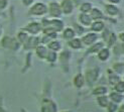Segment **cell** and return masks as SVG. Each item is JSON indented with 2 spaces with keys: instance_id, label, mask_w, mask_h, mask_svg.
<instances>
[{
  "instance_id": "21",
  "label": "cell",
  "mask_w": 124,
  "mask_h": 112,
  "mask_svg": "<svg viewBox=\"0 0 124 112\" xmlns=\"http://www.w3.org/2000/svg\"><path fill=\"white\" fill-rule=\"evenodd\" d=\"M110 98H111V100H112L113 102H115V103H120L123 100V96L120 94V93H118V92L111 93Z\"/></svg>"
},
{
  "instance_id": "10",
  "label": "cell",
  "mask_w": 124,
  "mask_h": 112,
  "mask_svg": "<svg viewBox=\"0 0 124 112\" xmlns=\"http://www.w3.org/2000/svg\"><path fill=\"white\" fill-rule=\"evenodd\" d=\"M109 57H110V51L107 48H103L100 52H98V58L102 62L107 61L109 59Z\"/></svg>"
},
{
  "instance_id": "26",
  "label": "cell",
  "mask_w": 124,
  "mask_h": 112,
  "mask_svg": "<svg viewBox=\"0 0 124 112\" xmlns=\"http://www.w3.org/2000/svg\"><path fill=\"white\" fill-rule=\"evenodd\" d=\"M98 102H99V104H100L101 106H103V107L108 106V104H109L108 98H107L106 96H104V95L99 96V97H98Z\"/></svg>"
},
{
  "instance_id": "9",
  "label": "cell",
  "mask_w": 124,
  "mask_h": 112,
  "mask_svg": "<svg viewBox=\"0 0 124 112\" xmlns=\"http://www.w3.org/2000/svg\"><path fill=\"white\" fill-rule=\"evenodd\" d=\"M79 19H80V22H81L84 26H90L92 23V18L87 13H81Z\"/></svg>"
},
{
  "instance_id": "36",
  "label": "cell",
  "mask_w": 124,
  "mask_h": 112,
  "mask_svg": "<svg viewBox=\"0 0 124 112\" xmlns=\"http://www.w3.org/2000/svg\"><path fill=\"white\" fill-rule=\"evenodd\" d=\"M0 34H1V27H0Z\"/></svg>"
},
{
  "instance_id": "11",
  "label": "cell",
  "mask_w": 124,
  "mask_h": 112,
  "mask_svg": "<svg viewBox=\"0 0 124 112\" xmlns=\"http://www.w3.org/2000/svg\"><path fill=\"white\" fill-rule=\"evenodd\" d=\"M47 48L51 49V51L53 52H58V51H61V48H62V43L58 40H51L48 43H47Z\"/></svg>"
},
{
  "instance_id": "13",
  "label": "cell",
  "mask_w": 124,
  "mask_h": 112,
  "mask_svg": "<svg viewBox=\"0 0 124 112\" xmlns=\"http://www.w3.org/2000/svg\"><path fill=\"white\" fill-rule=\"evenodd\" d=\"M103 48H104V43L103 42H95V43H93L92 47L88 49V54L98 53V52H100Z\"/></svg>"
},
{
  "instance_id": "28",
  "label": "cell",
  "mask_w": 124,
  "mask_h": 112,
  "mask_svg": "<svg viewBox=\"0 0 124 112\" xmlns=\"http://www.w3.org/2000/svg\"><path fill=\"white\" fill-rule=\"evenodd\" d=\"M114 89L116 90V92H118V93H122L124 91V83H123L122 80H120L118 83H116L114 85Z\"/></svg>"
},
{
  "instance_id": "33",
  "label": "cell",
  "mask_w": 124,
  "mask_h": 112,
  "mask_svg": "<svg viewBox=\"0 0 124 112\" xmlns=\"http://www.w3.org/2000/svg\"><path fill=\"white\" fill-rule=\"evenodd\" d=\"M22 2H23V4L24 5H26V6H28V5H30L32 2H33V0H22Z\"/></svg>"
},
{
  "instance_id": "6",
  "label": "cell",
  "mask_w": 124,
  "mask_h": 112,
  "mask_svg": "<svg viewBox=\"0 0 124 112\" xmlns=\"http://www.w3.org/2000/svg\"><path fill=\"white\" fill-rule=\"evenodd\" d=\"M62 9H61V5L57 2H52L49 4V14L54 17H60L62 15Z\"/></svg>"
},
{
  "instance_id": "25",
  "label": "cell",
  "mask_w": 124,
  "mask_h": 112,
  "mask_svg": "<svg viewBox=\"0 0 124 112\" xmlns=\"http://www.w3.org/2000/svg\"><path fill=\"white\" fill-rule=\"evenodd\" d=\"M116 40H117V36L115 33L111 32L109 37H108V40H107V43H108V47H112L116 43Z\"/></svg>"
},
{
  "instance_id": "12",
  "label": "cell",
  "mask_w": 124,
  "mask_h": 112,
  "mask_svg": "<svg viewBox=\"0 0 124 112\" xmlns=\"http://www.w3.org/2000/svg\"><path fill=\"white\" fill-rule=\"evenodd\" d=\"M76 35V32H75V29H73L72 27H68L64 30V32H63V36H64V39L65 40H73L74 37H75Z\"/></svg>"
},
{
  "instance_id": "32",
  "label": "cell",
  "mask_w": 124,
  "mask_h": 112,
  "mask_svg": "<svg viewBox=\"0 0 124 112\" xmlns=\"http://www.w3.org/2000/svg\"><path fill=\"white\" fill-rule=\"evenodd\" d=\"M7 0H0V9H4L7 6Z\"/></svg>"
},
{
  "instance_id": "30",
  "label": "cell",
  "mask_w": 124,
  "mask_h": 112,
  "mask_svg": "<svg viewBox=\"0 0 124 112\" xmlns=\"http://www.w3.org/2000/svg\"><path fill=\"white\" fill-rule=\"evenodd\" d=\"M75 28H76L75 32H77V33H78V34H82V33L84 32V28L80 26L79 24H75Z\"/></svg>"
},
{
  "instance_id": "7",
  "label": "cell",
  "mask_w": 124,
  "mask_h": 112,
  "mask_svg": "<svg viewBox=\"0 0 124 112\" xmlns=\"http://www.w3.org/2000/svg\"><path fill=\"white\" fill-rule=\"evenodd\" d=\"M60 5H61L62 12H64L65 14H71L73 12L74 5H73V2L71 0H63Z\"/></svg>"
},
{
  "instance_id": "23",
  "label": "cell",
  "mask_w": 124,
  "mask_h": 112,
  "mask_svg": "<svg viewBox=\"0 0 124 112\" xmlns=\"http://www.w3.org/2000/svg\"><path fill=\"white\" fill-rule=\"evenodd\" d=\"M27 39H28V34L26 32H20L19 33L17 34V40L19 41V43H22V45L27 40Z\"/></svg>"
},
{
  "instance_id": "16",
  "label": "cell",
  "mask_w": 124,
  "mask_h": 112,
  "mask_svg": "<svg viewBox=\"0 0 124 112\" xmlns=\"http://www.w3.org/2000/svg\"><path fill=\"white\" fill-rule=\"evenodd\" d=\"M91 14H90V17L92 18V19H95V20H98V19H100V18L103 17V13H102V11L100 9H98V8H92L91 9Z\"/></svg>"
},
{
  "instance_id": "15",
  "label": "cell",
  "mask_w": 124,
  "mask_h": 112,
  "mask_svg": "<svg viewBox=\"0 0 124 112\" xmlns=\"http://www.w3.org/2000/svg\"><path fill=\"white\" fill-rule=\"evenodd\" d=\"M84 83H85V77L82 74H78L77 76L74 78V85H75L77 88H82Z\"/></svg>"
},
{
  "instance_id": "27",
  "label": "cell",
  "mask_w": 124,
  "mask_h": 112,
  "mask_svg": "<svg viewBox=\"0 0 124 112\" xmlns=\"http://www.w3.org/2000/svg\"><path fill=\"white\" fill-rule=\"evenodd\" d=\"M92 8L93 7H92V4L91 3H84L81 6V11H82V13H88V12L91 11Z\"/></svg>"
},
{
  "instance_id": "3",
  "label": "cell",
  "mask_w": 124,
  "mask_h": 112,
  "mask_svg": "<svg viewBox=\"0 0 124 112\" xmlns=\"http://www.w3.org/2000/svg\"><path fill=\"white\" fill-rule=\"evenodd\" d=\"M99 77V69H91L88 70L86 73V81L88 82L89 85L93 84L94 82H96V80Z\"/></svg>"
},
{
  "instance_id": "8",
  "label": "cell",
  "mask_w": 124,
  "mask_h": 112,
  "mask_svg": "<svg viewBox=\"0 0 124 112\" xmlns=\"http://www.w3.org/2000/svg\"><path fill=\"white\" fill-rule=\"evenodd\" d=\"M35 53L38 55V57L40 59H45L46 57L47 54V48H46V46L40 45V46H36L35 47Z\"/></svg>"
},
{
  "instance_id": "14",
  "label": "cell",
  "mask_w": 124,
  "mask_h": 112,
  "mask_svg": "<svg viewBox=\"0 0 124 112\" xmlns=\"http://www.w3.org/2000/svg\"><path fill=\"white\" fill-rule=\"evenodd\" d=\"M105 27L104 25V22L101 21V20H96L95 22L91 23V29L93 30V32H101V30H103Z\"/></svg>"
},
{
  "instance_id": "17",
  "label": "cell",
  "mask_w": 124,
  "mask_h": 112,
  "mask_svg": "<svg viewBox=\"0 0 124 112\" xmlns=\"http://www.w3.org/2000/svg\"><path fill=\"white\" fill-rule=\"evenodd\" d=\"M42 112H55V106L52 101H46L42 105Z\"/></svg>"
},
{
  "instance_id": "19",
  "label": "cell",
  "mask_w": 124,
  "mask_h": 112,
  "mask_svg": "<svg viewBox=\"0 0 124 112\" xmlns=\"http://www.w3.org/2000/svg\"><path fill=\"white\" fill-rule=\"evenodd\" d=\"M106 11H107V13H108L109 15L114 16V15H116L117 13H118L119 10H118V8H117L115 5L109 4V5H106Z\"/></svg>"
},
{
  "instance_id": "4",
  "label": "cell",
  "mask_w": 124,
  "mask_h": 112,
  "mask_svg": "<svg viewBox=\"0 0 124 112\" xmlns=\"http://www.w3.org/2000/svg\"><path fill=\"white\" fill-rule=\"evenodd\" d=\"M41 29H42L41 24L39 22H31L24 27V30H26L27 32L31 33V34H38L39 32H41Z\"/></svg>"
},
{
  "instance_id": "22",
  "label": "cell",
  "mask_w": 124,
  "mask_h": 112,
  "mask_svg": "<svg viewBox=\"0 0 124 112\" xmlns=\"http://www.w3.org/2000/svg\"><path fill=\"white\" fill-rule=\"evenodd\" d=\"M57 57H58L57 53L51 51V52H48V53L46 54V61L48 62V63H54V62L57 61Z\"/></svg>"
},
{
  "instance_id": "1",
  "label": "cell",
  "mask_w": 124,
  "mask_h": 112,
  "mask_svg": "<svg viewBox=\"0 0 124 112\" xmlns=\"http://www.w3.org/2000/svg\"><path fill=\"white\" fill-rule=\"evenodd\" d=\"M1 46L4 48H13L16 49L19 47V41L17 40L13 39V37H10V36H5L2 39L1 41Z\"/></svg>"
},
{
  "instance_id": "31",
  "label": "cell",
  "mask_w": 124,
  "mask_h": 112,
  "mask_svg": "<svg viewBox=\"0 0 124 112\" xmlns=\"http://www.w3.org/2000/svg\"><path fill=\"white\" fill-rule=\"evenodd\" d=\"M109 35H110V32H109V30L105 29V30H104V32H103V35H102L103 40H104L105 41H107V40H108V37H109Z\"/></svg>"
},
{
  "instance_id": "18",
  "label": "cell",
  "mask_w": 124,
  "mask_h": 112,
  "mask_svg": "<svg viewBox=\"0 0 124 112\" xmlns=\"http://www.w3.org/2000/svg\"><path fill=\"white\" fill-rule=\"evenodd\" d=\"M69 46H70L72 48L79 49V48H82L83 42H82V40H80V39H75V37H74L73 40H71L69 41Z\"/></svg>"
},
{
  "instance_id": "34",
  "label": "cell",
  "mask_w": 124,
  "mask_h": 112,
  "mask_svg": "<svg viewBox=\"0 0 124 112\" xmlns=\"http://www.w3.org/2000/svg\"><path fill=\"white\" fill-rule=\"evenodd\" d=\"M109 1H110L111 3H113V4H114V3H119V2H120V0H109Z\"/></svg>"
},
{
  "instance_id": "29",
  "label": "cell",
  "mask_w": 124,
  "mask_h": 112,
  "mask_svg": "<svg viewBox=\"0 0 124 112\" xmlns=\"http://www.w3.org/2000/svg\"><path fill=\"white\" fill-rule=\"evenodd\" d=\"M113 70L115 71V73H118V74H122L123 73V64H115L113 67Z\"/></svg>"
},
{
  "instance_id": "20",
  "label": "cell",
  "mask_w": 124,
  "mask_h": 112,
  "mask_svg": "<svg viewBox=\"0 0 124 112\" xmlns=\"http://www.w3.org/2000/svg\"><path fill=\"white\" fill-rule=\"evenodd\" d=\"M108 75H109V81H110V83L112 85H115L116 83H118L120 81L118 76H117V74H115L114 72H112L111 70H108Z\"/></svg>"
},
{
  "instance_id": "5",
  "label": "cell",
  "mask_w": 124,
  "mask_h": 112,
  "mask_svg": "<svg viewBox=\"0 0 124 112\" xmlns=\"http://www.w3.org/2000/svg\"><path fill=\"white\" fill-rule=\"evenodd\" d=\"M98 39V35L95 33V32H89L85 34L83 37H82V42L85 43L86 46H92L93 43H95L96 40Z\"/></svg>"
},
{
  "instance_id": "2",
  "label": "cell",
  "mask_w": 124,
  "mask_h": 112,
  "mask_svg": "<svg viewBox=\"0 0 124 112\" xmlns=\"http://www.w3.org/2000/svg\"><path fill=\"white\" fill-rule=\"evenodd\" d=\"M46 11H47V7L43 3H36L30 8V13L33 15H42L46 13Z\"/></svg>"
},
{
  "instance_id": "35",
  "label": "cell",
  "mask_w": 124,
  "mask_h": 112,
  "mask_svg": "<svg viewBox=\"0 0 124 112\" xmlns=\"http://www.w3.org/2000/svg\"><path fill=\"white\" fill-rule=\"evenodd\" d=\"M119 37H120V40H121V41H123V33H122V32L120 33V35H119Z\"/></svg>"
},
{
  "instance_id": "24",
  "label": "cell",
  "mask_w": 124,
  "mask_h": 112,
  "mask_svg": "<svg viewBox=\"0 0 124 112\" xmlns=\"http://www.w3.org/2000/svg\"><path fill=\"white\" fill-rule=\"evenodd\" d=\"M107 93V88L106 87H98L94 91H93V94L94 95H98V96H102L105 95Z\"/></svg>"
}]
</instances>
